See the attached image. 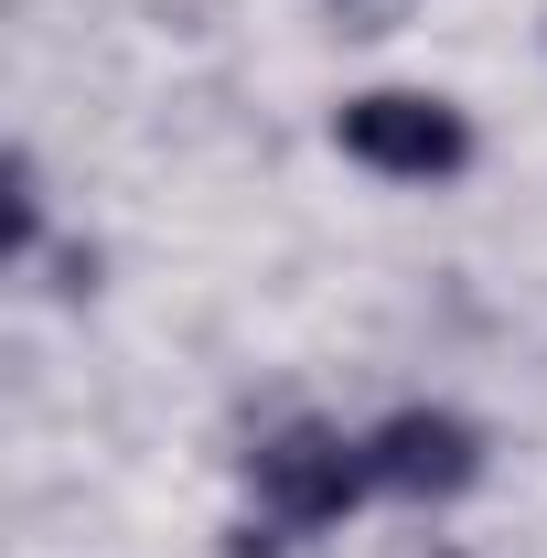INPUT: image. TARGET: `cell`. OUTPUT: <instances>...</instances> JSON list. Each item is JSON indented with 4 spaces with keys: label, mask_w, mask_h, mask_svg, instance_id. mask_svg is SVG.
Returning a JSON list of instances; mask_svg holds the SVG:
<instances>
[{
    "label": "cell",
    "mask_w": 547,
    "mask_h": 558,
    "mask_svg": "<svg viewBox=\"0 0 547 558\" xmlns=\"http://www.w3.org/2000/svg\"><path fill=\"white\" fill-rule=\"evenodd\" d=\"M343 150L365 161V172H398V183H451L462 161H473V130L440 108V97H354L343 108Z\"/></svg>",
    "instance_id": "6da1fadb"
},
{
    "label": "cell",
    "mask_w": 547,
    "mask_h": 558,
    "mask_svg": "<svg viewBox=\"0 0 547 558\" xmlns=\"http://www.w3.org/2000/svg\"><path fill=\"white\" fill-rule=\"evenodd\" d=\"M365 462H376V484H398V494H462L483 473L473 429L440 418V409H398L376 440H365Z\"/></svg>",
    "instance_id": "3957f363"
},
{
    "label": "cell",
    "mask_w": 547,
    "mask_h": 558,
    "mask_svg": "<svg viewBox=\"0 0 547 558\" xmlns=\"http://www.w3.org/2000/svg\"><path fill=\"white\" fill-rule=\"evenodd\" d=\"M365 473H376V462H365L343 429H312V418H301V429H279L269 451H258V494H269L279 526H333L343 505L365 494Z\"/></svg>",
    "instance_id": "7a4b0ae2"
}]
</instances>
